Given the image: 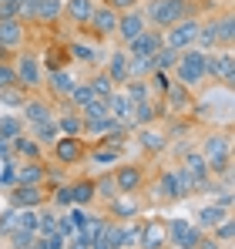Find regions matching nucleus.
Here are the masks:
<instances>
[{
	"label": "nucleus",
	"instance_id": "f257e3e1",
	"mask_svg": "<svg viewBox=\"0 0 235 249\" xmlns=\"http://www.w3.org/2000/svg\"><path fill=\"white\" fill-rule=\"evenodd\" d=\"M229 148H232L229 135H208V138H205V145H201V159H205L208 172H218V175H229V172H232Z\"/></svg>",
	"mask_w": 235,
	"mask_h": 249
},
{
	"label": "nucleus",
	"instance_id": "f03ea898",
	"mask_svg": "<svg viewBox=\"0 0 235 249\" xmlns=\"http://www.w3.org/2000/svg\"><path fill=\"white\" fill-rule=\"evenodd\" d=\"M188 0H148V20L155 27H171L188 17Z\"/></svg>",
	"mask_w": 235,
	"mask_h": 249
},
{
	"label": "nucleus",
	"instance_id": "7ed1b4c3",
	"mask_svg": "<svg viewBox=\"0 0 235 249\" xmlns=\"http://www.w3.org/2000/svg\"><path fill=\"white\" fill-rule=\"evenodd\" d=\"M175 71H178V84H185V88L201 84L205 81V51H185V54H178Z\"/></svg>",
	"mask_w": 235,
	"mask_h": 249
},
{
	"label": "nucleus",
	"instance_id": "20e7f679",
	"mask_svg": "<svg viewBox=\"0 0 235 249\" xmlns=\"http://www.w3.org/2000/svg\"><path fill=\"white\" fill-rule=\"evenodd\" d=\"M165 236H168V246H178V249H198V243H201V229L185 222V219H168Z\"/></svg>",
	"mask_w": 235,
	"mask_h": 249
},
{
	"label": "nucleus",
	"instance_id": "39448f33",
	"mask_svg": "<svg viewBox=\"0 0 235 249\" xmlns=\"http://www.w3.org/2000/svg\"><path fill=\"white\" fill-rule=\"evenodd\" d=\"M205 78L222 81L225 88H232L235 84V57H232V51H225V54H205Z\"/></svg>",
	"mask_w": 235,
	"mask_h": 249
},
{
	"label": "nucleus",
	"instance_id": "423d86ee",
	"mask_svg": "<svg viewBox=\"0 0 235 249\" xmlns=\"http://www.w3.org/2000/svg\"><path fill=\"white\" fill-rule=\"evenodd\" d=\"M195 37H198V20L185 17V20L171 24V31H168V47L185 51V47H192V44H195Z\"/></svg>",
	"mask_w": 235,
	"mask_h": 249
},
{
	"label": "nucleus",
	"instance_id": "0eeeda50",
	"mask_svg": "<svg viewBox=\"0 0 235 249\" xmlns=\"http://www.w3.org/2000/svg\"><path fill=\"white\" fill-rule=\"evenodd\" d=\"M50 148H54V159L61 165H74V162H81V155H84V145H81L78 135H61Z\"/></svg>",
	"mask_w": 235,
	"mask_h": 249
},
{
	"label": "nucleus",
	"instance_id": "6e6552de",
	"mask_svg": "<svg viewBox=\"0 0 235 249\" xmlns=\"http://www.w3.org/2000/svg\"><path fill=\"white\" fill-rule=\"evenodd\" d=\"M141 226H145V222H131V226H115V222H111V229H108L111 246L115 249H134L141 243Z\"/></svg>",
	"mask_w": 235,
	"mask_h": 249
},
{
	"label": "nucleus",
	"instance_id": "1a4fd4ad",
	"mask_svg": "<svg viewBox=\"0 0 235 249\" xmlns=\"http://www.w3.org/2000/svg\"><path fill=\"white\" fill-rule=\"evenodd\" d=\"M185 172L195 178V192H212L215 185L208 182V165H205V159H201V152H188L185 155Z\"/></svg>",
	"mask_w": 235,
	"mask_h": 249
},
{
	"label": "nucleus",
	"instance_id": "9d476101",
	"mask_svg": "<svg viewBox=\"0 0 235 249\" xmlns=\"http://www.w3.org/2000/svg\"><path fill=\"white\" fill-rule=\"evenodd\" d=\"M161 44H165V37L158 31H141L134 41H128V57H151Z\"/></svg>",
	"mask_w": 235,
	"mask_h": 249
},
{
	"label": "nucleus",
	"instance_id": "9b49d317",
	"mask_svg": "<svg viewBox=\"0 0 235 249\" xmlns=\"http://www.w3.org/2000/svg\"><path fill=\"white\" fill-rule=\"evenodd\" d=\"M10 192V206L14 209H37L44 202V189L40 185H14Z\"/></svg>",
	"mask_w": 235,
	"mask_h": 249
},
{
	"label": "nucleus",
	"instance_id": "f8f14e48",
	"mask_svg": "<svg viewBox=\"0 0 235 249\" xmlns=\"http://www.w3.org/2000/svg\"><path fill=\"white\" fill-rule=\"evenodd\" d=\"M87 24H91V31H94L98 37L115 34V27H118V10H111V7H94Z\"/></svg>",
	"mask_w": 235,
	"mask_h": 249
},
{
	"label": "nucleus",
	"instance_id": "ddd939ff",
	"mask_svg": "<svg viewBox=\"0 0 235 249\" xmlns=\"http://www.w3.org/2000/svg\"><path fill=\"white\" fill-rule=\"evenodd\" d=\"M17 84H24V88H37L40 84V68H37V57L34 54H20V61H17Z\"/></svg>",
	"mask_w": 235,
	"mask_h": 249
},
{
	"label": "nucleus",
	"instance_id": "4468645a",
	"mask_svg": "<svg viewBox=\"0 0 235 249\" xmlns=\"http://www.w3.org/2000/svg\"><path fill=\"white\" fill-rule=\"evenodd\" d=\"M141 182H145V175H141V168H138V165H124V168H118V172H115L118 192H138Z\"/></svg>",
	"mask_w": 235,
	"mask_h": 249
},
{
	"label": "nucleus",
	"instance_id": "2eb2a0df",
	"mask_svg": "<svg viewBox=\"0 0 235 249\" xmlns=\"http://www.w3.org/2000/svg\"><path fill=\"white\" fill-rule=\"evenodd\" d=\"M108 115H111L115 122L128 124V128H134V122H131V101L124 98V91H118V94H108Z\"/></svg>",
	"mask_w": 235,
	"mask_h": 249
},
{
	"label": "nucleus",
	"instance_id": "dca6fc26",
	"mask_svg": "<svg viewBox=\"0 0 235 249\" xmlns=\"http://www.w3.org/2000/svg\"><path fill=\"white\" fill-rule=\"evenodd\" d=\"M141 249H161L168 246V236H165V222H145L141 226Z\"/></svg>",
	"mask_w": 235,
	"mask_h": 249
},
{
	"label": "nucleus",
	"instance_id": "f3484780",
	"mask_svg": "<svg viewBox=\"0 0 235 249\" xmlns=\"http://www.w3.org/2000/svg\"><path fill=\"white\" fill-rule=\"evenodd\" d=\"M158 199H165V202H178V199H185V189L178 185L175 168H171V172H165V175L158 178Z\"/></svg>",
	"mask_w": 235,
	"mask_h": 249
},
{
	"label": "nucleus",
	"instance_id": "a211bd4d",
	"mask_svg": "<svg viewBox=\"0 0 235 249\" xmlns=\"http://www.w3.org/2000/svg\"><path fill=\"white\" fill-rule=\"evenodd\" d=\"M115 31L121 34V41H124V44H128V41H134V37H138V34L145 31V17L131 10V14H124V17H118V27H115Z\"/></svg>",
	"mask_w": 235,
	"mask_h": 249
},
{
	"label": "nucleus",
	"instance_id": "6ab92c4d",
	"mask_svg": "<svg viewBox=\"0 0 235 249\" xmlns=\"http://www.w3.org/2000/svg\"><path fill=\"white\" fill-rule=\"evenodd\" d=\"M20 108H24V122H27V124H40V122H50V118H54L50 105H47V101H40V98L24 101Z\"/></svg>",
	"mask_w": 235,
	"mask_h": 249
},
{
	"label": "nucleus",
	"instance_id": "aec40b11",
	"mask_svg": "<svg viewBox=\"0 0 235 249\" xmlns=\"http://www.w3.org/2000/svg\"><path fill=\"white\" fill-rule=\"evenodd\" d=\"M165 101H168V108H171L175 115H185V111L192 108V94H188L185 84H171V88L165 91Z\"/></svg>",
	"mask_w": 235,
	"mask_h": 249
},
{
	"label": "nucleus",
	"instance_id": "412c9836",
	"mask_svg": "<svg viewBox=\"0 0 235 249\" xmlns=\"http://www.w3.org/2000/svg\"><path fill=\"white\" fill-rule=\"evenodd\" d=\"M10 152H14V159L20 155V159H27V162H40V145L31 135H17V138L10 142Z\"/></svg>",
	"mask_w": 235,
	"mask_h": 249
},
{
	"label": "nucleus",
	"instance_id": "4be33fe9",
	"mask_svg": "<svg viewBox=\"0 0 235 249\" xmlns=\"http://www.w3.org/2000/svg\"><path fill=\"white\" fill-rule=\"evenodd\" d=\"M20 41H24V20H0V44L14 51L20 47Z\"/></svg>",
	"mask_w": 235,
	"mask_h": 249
},
{
	"label": "nucleus",
	"instance_id": "5701e85b",
	"mask_svg": "<svg viewBox=\"0 0 235 249\" xmlns=\"http://www.w3.org/2000/svg\"><path fill=\"white\" fill-rule=\"evenodd\" d=\"M111 84H128V51H115L108 57V71H104Z\"/></svg>",
	"mask_w": 235,
	"mask_h": 249
},
{
	"label": "nucleus",
	"instance_id": "b1692460",
	"mask_svg": "<svg viewBox=\"0 0 235 249\" xmlns=\"http://www.w3.org/2000/svg\"><path fill=\"white\" fill-rule=\"evenodd\" d=\"M31 131H34V142L44 145V148H50L57 138H61V131H57V122L50 118V122H40V124H31Z\"/></svg>",
	"mask_w": 235,
	"mask_h": 249
},
{
	"label": "nucleus",
	"instance_id": "393cba45",
	"mask_svg": "<svg viewBox=\"0 0 235 249\" xmlns=\"http://www.w3.org/2000/svg\"><path fill=\"white\" fill-rule=\"evenodd\" d=\"M44 175H47L44 165H37V162H24V165L17 168V185H40Z\"/></svg>",
	"mask_w": 235,
	"mask_h": 249
},
{
	"label": "nucleus",
	"instance_id": "a878e982",
	"mask_svg": "<svg viewBox=\"0 0 235 249\" xmlns=\"http://www.w3.org/2000/svg\"><path fill=\"white\" fill-rule=\"evenodd\" d=\"M111 212L118 219H131V215H138V202L131 199V192H118L111 199Z\"/></svg>",
	"mask_w": 235,
	"mask_h": 249
},
{
	"label": "nucleus",
	"instance_id": "bb28decb",
	"mask_svg": "<svg viewBox=\"0 0 235 249\" xmlns=\"http://www.w3.org/2000/svg\"><path fill=\"white\" fill-rule=\"evenodd\" d=\"M91 10H94L91 0H67V3H64V14H67L74 24H87V20H91Z\"/></svg>",
	"mask_w": 235,
	"mask_h": 249
},
{
	"label": "nucleus",
	"instance_id": "cd10ccee",
	"mask_svg": "<svg viewBox=\"0 0 235 249\" xmlns=\"http://www.w3.org/2000/svg\"><path fill=\"white\" fill-rule=\"evenodd\" d=\"M67 185H71V206H87L94 199V182L78 178V182H67Z\"/></svg>",
	"mask_w": 235,
	"mask_h": 249
},
{
	"label": "nucleus",
	"instance_id": "c85d7f7f",
	"mask_svg": "<svg viewBox=\"0 0 235 249\" xmlns=\"http://www.w3.org/2000/svg\"><path fill=\"white\" fill-rule=\"evenodd\" d=\"M178 54H182V51H175V47L161 44V47H158L155 54H151V68H155V71H168V68H175Z\"/></svg>",
	"mask_w": 235,
	"mask_h": 249
},
{
	"label": "nucleus",
	"instance_id": "c756f323",
	"mask_svg": "<svg viewBox=\"0 0 235 249\" xmlns=\"http://www.w3.org/2000/svg\"><path fill=\"white\" fill-rule=\"evenodd\" d=\"M225 215H229V209H222V206H205L201 212H198V222H195V226H198V229H215Z\"/></svg>",
	"mask_w": 235,
	"mask_h": 249
},
{
	"label": "nucleus",
	"instance_id": "7c9ffc66",
	"mask_svg": "<svg viewBox=\"0 0 235 249\" xmlns=\"http://www.w3.org/2000/svg\"><path fill=\"white\" fill-rule=\"evenodd\" d=\"M64 14V3L61 0H37V10H34V20L47 24V20H57Z\"/></svg>",
	"mask_w": 235,
	"mask_h": 249
},
{
	"label": "nucleus",
	"instance_id": "2f4dec72",
	"mask_svg": "<svg viewBox=\"0 0 235 249\" xmlns=\"http://www.w3.org/2000/svg\"><path fill=\"white\" fill-rule=\"evenodd\" d=\"M50 91H54V94H64V98H67V94H71V91H74V78H71V74H67V71H64V68H57V71H50Z\"/></svg>",
	"mask_w": 235,
	"mask_h": 249
},
{
	"label": "nucleus",
	"instance_id": "473e14b6",
	"mask_svg": "<svg viewBox=\"0 0 235 249\" xmlns=\"http://www.w3.org/2000/svg\"><path fill=\"white\" fill-rule=\"evenodd\" d=\"M57 122V131L61 135H81L84 131V118H81L78 111H64L61 118H54Z\"/></svg>",
	"mask_w": 235,
	"mask_h": 249
},
{
	"label": "nucleus",
	"instance_id": "72a5a7b5",
	"mask_svg": "<svg viewBox=\"0 0 235 249\" xmlns=\"http://www.w3.org/2000/svg\"><path fill=\"white\" fill-rule=\"evenodd\" d=\"M71 57L81 61V64H98L104 54H101L98 47H91V44H78V41H74V44H71Z\"/></svg>",
	"mask_w": 235,
	"mask_h": 249
},
{
	"label": "nucleus",
	"instance_id": "f704fd0d",
	"mask_svg": "<svg viewBox=\"0 0 235 249\" xmlns=\"http://www.w3.org/2000/svg\"><path fill=\"white\" fill-rule=\"evenodd\" d=\"M17 135H24V122L17 115H0V138L14 142Z\"/></svg>",
	"mask_w": 235,
	"mask_h": 249
},
{
	"label": "nucleus",
	"instance_id": "c9c22d12",
	"mask_svg": "<svg viewBox=\"0 0 235 249\" xmlns=\"http://www.w3.org/2000/svg\"><path fill=\"white\" fill-rule=\"evenodd\" d=\"M138 142H141V148H145V152H161V148L168 145V138H165L161 131H151V128H145V131L138 135Z\"/></svg>",
	"mask_w": 235,
	"mask_h": 249
},
{
	"label": "nucleus",
	"instance_id": "e433bc0d",
	"mask_svg": "<svg viewBox=\"0 0 235 249\" xmlns=\"http://www.w3.org/2000/svg\"><path fill=\"white\" fill-rule=\"evenodd\" d=\"M81 118H84V122H94V118H111V115H108V98H94L91 105H84V108H81Z\"/></svg>",
	"mask_w": 235,
	"mask_h": 249
},
{
	"label": "nucleus",
	"instance_id": "4c0bfd02",
	"mask_svg": "<svg viewBox=\"0 0 235 249\" xmlns=\"http://www.w3.org/2000/svg\"><path fill=\"white\" fill-rule=\"evenodd\" d=\"M124 98H128L131 105H141V101L151 98V91H148V84H145V81L134 78V81H128V88H124Z\"/></svg>",
	"mask_w": 235,
	"mask_h": 249
},
{
	"label": "nucleus",
	"instance_id": "58836bf2",
	"mask_svg": "<svg viewBox=\"0 0 235 249\" xmlns=\"http://www.w3.org/2000/svg\"><path fill=\"white\" fill-rule=\"evenodd\" d=\"M118 196V185H115V175H104V178H98L94 182V199H115Z\"/></svg>",
	"mask_w": 235,
	"mask_h": 249
},
{
	"label": "nucleus",
	"instance_id": "ea45409f",
	"mask_svg": "<svg viewBox=\"0 0 235 249\" xmlns=\"http://www.w3.org/2000/svg\"><path fill=\"white\" fill-rule=\"evenodd\" d=\"M37 243V232L34 229H17V232H10V249H27Z\"/></svg>",
	"mask_w": 235,
	"mask_h": 249
},
{
	"label": "nucleus",
	"instance_id": "a19ab883",
	"mask_svg": "<svg viewBox=\"0 0 235 249\" xmlns=\"http://www.w3.org/2000/svg\"><path fill=\"white\" fill-rule=\"evenodd\" d=\"M201 47H215L218 44V27H215V20L212 24H198V37H195Z\"/></svg>",
	"mask_w": 235,
	"mask_h": 249
},
{
	"label": "nucleus",
	"instance_id": "79ce46f5",
	"mask_svg": "<svg viewBox=\"0 0 235 249\" xmlns=\"http://www.w3.org/2000/svg\"><path fill=\"white\" fill-rule=\"evenodd\" d=\"M87 84H91L94 98H108V94H115V84H111V78H108V74H94Z\"/></svg>",
	"mask_w": 235,
	"mask_h": 249
},
{
	"label": "nucleus",
	"instance_id": "37998d69",
	"mask_svg": "<svg viewBox=\"0 0 235 249\" xmlns=\"http://www.w3.org/2000/svg\"><path fill=\"white\" fill-rule=\"evenodd\" d=\"M67 98H71V105H74V108H84V105H91V101H94V91H91V84H74V91H71Z\"/></svg>",
	"mask_w": 235,
	"mask_h": 249
},
{
	"label": "nucleus",
	"instance_id": "c03bdc74",
	"mask_svg": "<svg viewBox=\"0 0 235 249\" xmlns=\"http://www.w3.org/2000/svg\"><path fill=\"white\" fill-rule=\"evenodd\" d=\"M10 232H17V209L14 206L0 212V236H10Z\"/></svg>",
	"mask_w": 235,
	"mask_h": 249
},
{
	"label": "nucleus",
	"instance_id": "a18cd8bd",
	"mask_svg": "<svg viewBox=\"0 0 235 249\" xmlns=\"http://www.w3.org/2000/svg\"><path fill=\"white\" fill-rule=\"evenodd\" d=\"M118 155H121V152H118V148H108V145H104V148H94V152H91V162H94V165H111V162H118Z\"/></svg>",
	"mask_w": 235,
	"mask_h": 249
},
{
	"label": "nucleus",
	"instance_id": "49530a36",
	"mask_svg": "<svg viewBox=\"0 0 235 249\" xmlns=\"http://www.w3.org/2000/svg\"><path fill=\"white\" fill-rule=\"evenodd\" d=\"M27 98H24V91L20 88H3L0 91V105H7V108H20Z\"/></svg>",
	"mask_w": 235,
	"mask_h": 249
},
{
	"label": "nucleus",
	"instance_id": "de8ad7c7",
	"mask_svg": "<svg viewBox=\"0 0 235 249\" xmlns=\"http://www.w3.org/2000/svg\"><path fill=\"white\" fill-rule=\"evenodd\" d=\"M57 232V215L54 212H37V236H50Z\"/></svg>",
	"mask_w": 235,
	"mask_h": 249
},
{
	"label": "nucleus",
	"instance_id": "09e8293b",
	"mask_svg": "<svg viewBox=\"0 0 235 249\" xmlns=\"http://www.w3.org/2000/svg\"><path fill=\"white\" fill-rule=\"evenodd\" d=\"M168 88H171V81H168V74H165V71H151V74H148V91L165 94Z\"/></svg>",
	"mask_w": 235,
	"mask_h": 249
},
{
	"label": "nucleus",
	"instance_id": "8fccbe9b",
	"mask_svg": "<svg viewBox=\"0 0 235 249\" xmlns=\"http://www.w3.org/2000/svg\"><path fill=\"white\" fill-rule=\"evenodd\" d=\"M14 185H17V159L3 162V172H0V189H14Z\"/></svg>",
	"mask_w": 235,
	"mask_h": 249
},
{
	"label": "nucleus",
	"instance_id": "3c124183",
	"mask_svg": "<svg viewBox=\"0 0 235 249\" xmlns=\"http://www.w3.org/2000/svg\"><path fill=\"white\" fill-rule=\"evenodd\" d=\"M215 27H218V41H222V44H232V37H235V20H232V17L218 20Z\"/></svg>",
	"mask_w": 235,
	"mask_h": 249
},
{
	"label": "nucleus",
	"instance_id": "603ef678",
	"mask_svg": "<svg viewBox=\"0 0 235 249\" xmlns=\"http://www.w3.org/2000/svg\"><path fill=\"white\" fill-rule=\"evenodd\" d=\"M64 243H67V239H64L61 232H50V236H37V246H40V249H64Z\"/></svg>",
	"mask_w": 235,
	"mask_h": 249
},
{
	"label": "nucleus",
	"instance_id": "864d4df0",
	"mask_svg": "<svg viewBox=\"0 0 235 249\" xmlns=\"http://www.w3.org/2000/svg\"><path fill=\"white\" fill-rule=\"evenodd\" d=\"M0 20H20L17 0H0Z\"/></svg>",
	"mask_w": 235,
	"mask_h": 249
},
{
	"label": "nucleus",
	"instance_id": "5fc2aeb1",
	"mask_svg": "<svg viewBox=\"0 0 235 249\" xmlns=\"http://www.w3.org/2000/svg\"><path fill=\"white\" fill-rule=\"evenodd\" d=\"M14 84H17V71L0 61V91H3V88H14Z\"/></svg>",
	"mask_w": 235,
	"mask_h": 249
},
{
	"label": "nucleus",
	"instance_id": "6e6d98bb",
	"mask_svg": "<svg viewBox=\"0 0 235 249\" xmlns=\"http://www.w3.org/2000/svg\"><path fill=\"white\" fill-rule=\"evenodd\" d=\"M215 239H222V243H232V219L225 215L218 226H215Z\"/></svg>",
	"mask_w": 235,
	"mask_h": 249
},
{
	"label": "nucleus",
	"instance_id": "4d7b16f0",
	"mask_svg": "<svg viewBox=\"0 0 235 249\" xmlns=\"http://www.w3.org/2000/svg\"><path fill=\"white\" fill-rule=\"evenodd\" d=\"M17 10H20V20H34L37 0H17Z\"/></svg>",
	"mask_w": 235,
	"mask_h": 249
},
{
	"label": "nucleus",
	"instance_id": "13d9d810",
	"mask_svg": "<svg viewBox=\"0 0 235 249\" xmlns=\"http://www.w3.org/2000/svg\"><path fill=\"white\" fill-rule=\"evenodd\" d=\"M54 202H57V206H71V185H67V182L54 189Z\"/></svg>",
	"mask_w": 235,
	"mask_h": 249
},
{
	"label": "nucleus",
	"instance_id": "bf43d9fd",
	"mask_svg": "<svg viewBox=\"0 0 235 249\" xmlns=\"http://www.w3.org/2000/svg\"><path fill=\"white\" fill-rule=\"evenodd\" d=\"M134 3H138V0H108V7H111V10H131Z\"/></svg>",
	"mask_w": 235,
	"mask_h": 249
},
{
	"label": "nucleus",
	"instance_id": "052dcab7",
	"mask_svg": "<svg viewBox=\"0 0 235 249\" xmlns=\"http://www.w3.org/2000/svg\"><path fill=\"white\" fill-rule=\"evenodd\" d=\"M61 68V54L57 51H47V71H57Z\"/></svg>",
	"mask_w": 235,
	"mask_h": 249
},
{
	"label": "nucleus",
	"instance_id": "680f3d73",
	"mask_svg": "<svg viewBox=\"0 0 235 249\" xmlns=\"http://www.w3.org/2000/svg\"><path fill=\"white\" fill-rule=\"evenodd\" d=\"M0 159L3 162H14V152H10V142L7 138H0Z\"/></svg>",
	"mask_w": 235,
	"mask_h": 249
},
{
	"label": "nucleus",
	"instance_id": "e2e57ef3",
	"mask_svg": "<svg viewBox=\"0 0 235 249\" xmlns=\"http://www.w3.org/2000/svg\"><path fill=\"white\" fill-rule=\"evenodd\" d=\"M215 206H222V209L232 206V189H222V196H218V202H215Z\"/></svg>",
	"mask_w": 235,
	"mask_h": 249
},
{
	"label": "nucleus",
	"instance_id": "0e129e2a",
	"mask_svg": "<svg viewBox=\"0 0 235 249\" xmlns=\"http://www.w3.org/2000/svg\"><path fill=\"white\" fill-rule=\"evenodd\" d=\"M198 249H222V246H218L215 239H205V236H201V243H198Z\"/></svg>",
	"mask_w": 235,
	"mask_h": 249
},
{
	"label": "nucleus",
	"instance_id": "69168bd1",
	"mask_svg": "<svg viewBox=\"0 0 235 249\" xmlns=\"http://www.w3.org/2000/svg\"><path fill=\"white\" fill-rule=\"evenodd\" d=\"M64 249H91V246H81V243H74V239H67V243H64Z\"/></svg>",
	"mask_w": 235,
	"mask_h": 249
},
{
	"label": "nucleus",
	"instance_id": "338daca9",
	"mask_svg": "<svg viewBox=\"0 0 235 249\" xmlns=\"http://www.w3.org/2000/svg\"><path fill=\"white\" fill-rule=\"evenodd\" d=\"M3 57H7V47H3V44H0V61H3Z\"/></svg>",
	"mask_w": 235,
	"mask_h": 249
},
{
	"label": "nucleus",
	"instance_id": "774afa93",
	"mask_svg": "<svg viewBox=\"0 0 235 249\" xmlns=\"http://www.w3.org/2000/svg\"><path fill=\"white\" fill-rule=\"evenodd\" d=\"M27 249H40V246H37V243H34V246H27Z\"/></svg>",
	"mask_w": 235,
	"mask_h": 249
}]
</instances>
